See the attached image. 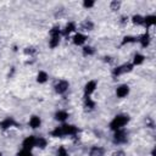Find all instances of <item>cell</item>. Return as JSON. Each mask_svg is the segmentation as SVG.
Listing matches in <instances>:
<instances>
[{
	"label": "cell",
	"instance_id": "6da1fadb",
	"mask_svg": "<svg viewBox=\"0 0 156 156\" xmlns=\"http://www.w3.org/2000/svg\"><path fill=\"white\" fill-rule=\"evenodd\" d=\"M78 133V128L73 124H62V126H58L56 127L55 129L51 130V136L54 138H62V136H66V135H76Z\"/></svg>",
	"mask_w": 156,
	"mask_h": 156
},
{
	"label": "cell",
	"instance_id": "7a4b0ae2",
	"mask_svg": "<svg viewBox=\"0 0 156 156\" xmlns=\"http://www.w3.org/2000/svg\"><path fill=\"white\" fill-rule=\"evenodd\" d=\"M129 119H130V117L128 116V115H126V113H119V115H116L113 118H112V121L110 122V124H108V127H110V129L111 130H118V129H121V128H124V126H127L128 123H129Z\"/></svg>",
	"mask_w": 156,
	"mask_h": 156
},
{
	"label": "cell",
	"instance_id": "3957f363",
	"mask_svg": "<svg viewBox=\"0 0 156 156\" xmlns=\"http://www.w3.org/2000/svg\"><path fill=\"white\" fill-rule=\"evenodd\" d=\"M127 140H128V130H126L124 128L115 130V134H113V138H112L113 144H117V145L126 144Z\"/></svg>",
	"mask_w": 156,
	"mask_h": 156
},
{
	"label": "cell",
	"instance_id": "277c9868",
	"mask_svg": "<svg viewBox=\"0 0 156 156\" xmlns=\"http://www.w3.org/2000/svg\"><path fill=\"white\" fill-rule=\"evenodd\" d=\"M133 68H134L133 63H129V62H128V63H123V65L117 66V67H115V68L112 69V76H113L115 78H117V77H119V76H122V74H126V73L132 72Z\"/></svg>",
	"mask_w": 156,
	"mask_h": 156
},
{
	"label": "cell",
	"instance_id": "5b68a950",
	"mask_svg": "<svg viewBox=\"0 0 156 156\" xmlns=\"http://www.w3.org/2000/svg\"><path fill=\"white\" fill-rule=\"evenodd\" d=\"M69 88V83L68 80L66 79H60L58 82H56V84L54 85V89H55V93L58 94V95H63Z\"/></svg>",
	"mask_w": 156,
	"mask_h": 156
},
{
	"label": "cell",
	"instance_id": "8992f818",
	"mask_svg": "<svg viewBox=\"0 0 156 156\" xmlns=\"http://www.w3.org/2000/svg\"><path fill=\"white\" fill-rule=\"evenodd\" d=\"M35 139H37V136H34V135L27 136V138L22 141V149L32 151V149L35 147Z\"/></svg>",
	"mask_w": 156,
	"mask_h": 156
},
{
	"label": "cell",
	"instance_id": "52a82bcc",
	"mask_svg": "<svg viewBox=\"0 0 156 156\" xmlns=\"http://www.w3.org/2000/svg\"><path fill=\"white\" fill-rule=\"evenodd\" d=\"M129 91H130L129 85H127V84H121V85L117 87V89H116V96L119 98V99L127 98L128 94H129Z\"/></svg>",
	"mask_w": 156,
	"mask_h": 156
},
{
	"label": "cell",
	"instance_id": "ba28073f",
	"mask_svg": "<svg viewBox=\"0 0 156 156\" xmlns=\"http://www.w3.org/2000/svg\"><path fill=\"white\" fill-rule=\"evenodd\" d=\"M15 126H17V123H16V121H15L12 117H6V118H4V119L0 122V128H1L2 130L10 129L11 127H15Z\"/></svg>",
	"mask_w": 156,
	"mask_h": 156
},
{
	"label": "cell",
	"instance_id": "9c48e42d",
	"mask_svg": "<svg viewBox=\"0 0 156 156\" xmlns=\"http://www.w3.org/2000/svg\"><path fill=\"white\" fill-rule=\"evenodd\" d=\"M96 87H98V83H96L95 80H89V82L84 85V96H90V95L95 91Z\"/></svg>",
	"mask_w": 156,
	"mask_h": 156
},
{
	"label": "cell",
	"instance_id": "30bf717a",
	"mask_svg": "<svg viewBox=\"0 0 156 156\" xmlns=\"http://www.w3.org/2000/svg\"><path fill=\"white\" fill-rule=\"evenodd\" d=\"M87 39H88V37L85 34H83V33H76L73 35V38H72V41H73L74 45L80 46V45H83L87 41Z\"/></svg>",
	"mask_w": 156,
	"mask_h": 156
},
{
	"label": "cell",
	"instance_id": "8fae6325",
	"mask_svg": "<svg viewBox=\"0 0 156 156\" xmlns=\"http://www.w3.org/2000/svg\"><path fill=\"white\" fill-rule=\"evenodd\" d=\"M138 41H139V44H140V46H141V48H147V46L150 45L151 37H150V34L146 32V33H144L143 35L138 37Z\"/></svg>",
	"mask_w": 156,
	"mask_h": 156
},
{
	"label": "cell",
	"instance_id": "7c38bea8",
	"mask_svg": "<svg viewBox=\"0 0 156 156\" xmlns=\"http://www.w3.org/2000/svg\"><path fill=\"white\" fill-rule=\"evenodd\" d=\"M54 117H55V119H56V121H58V122H62V123H63V122L69 117V115H68V112H67V111H65V110H58V111H56V112H55Z\"/></svg>",
	"mask_w": 156,
	"mask_h": 156
},
{
	"label": "cell",
	"instance_id": "4fadbf2b",
	"mask_svg": "<svg viewBox=\"0 0 156 156\" xmlns=\"http://www.w3.org/2000/svg\"><path fill=\"white\" fill-rule=\"evenodd\" d=\"M79 28H80L82 32H90V30L94 29V23H93L90 20H84V21L80 23Z\"/></svg>",
	"mask_w": 156,
	"mask_h": 156
},
{
	"label": "cell",
	"instance_id": "5bb4252c",
	"mask_svg": "<svg viewBox=\"0 0 156 156\" xmlns=\"http://www.w3.org/2000/svg\"><path fill=\"white\" fill-rule=\"evenodd\" d=\"M155 23H156V16H154V15H147V16L144 17V24H143L144 27L150 28V27L155 26Z\"/></svg>",
	"mask_w": 156,
	"mask_h": 156
},
{
	"label": "cell",
	"instance_id": "9a60e30c",
	"mask_svg": "<svg viewBox=\"0 0 156 156\" xmlns=\"http://www.w3.org/2000/svg\"><path fill=\"white\" fill-rule=\"evenodd\" d=\"M28 124H29V127H30L32 129H37V128L40 127V124H41V119H40V117H38V116H32V117L29 118Z\"/></svg>",
	"mask_w": 156,
	"mask_h": 156
},
{
	"label": "cell",
	"instance_id": "2e32d148",
	"mask_svg": "<svg viewBox=\"0 0 156 156\" xmlns=\"http://www.w3.org/2000/svg\"><path fill=\"white\" fill-rule=\"evenodd\" d=\"M76 29V23L74 22H68L66 26H65V28L63 29H61V33H62V35H69L73 30Z\"/></svg>",
	"mask_w": 156,
	"mask_h": 156
},
{
	"label": "cell",
	"instance_id": "e0dca14e",
	"mask_svg": "<svg viewBox=\"0 0 156 156\" xmlns=\"http://www.w3.org/2000/svg\"><path fill=\"white\" fill-rule=\"evenodd\" d=\"M105 155V149L101 146H93L89 151V156H104Z\"/></svg>",
	"mask_w": 156,
	"mask_h": 156
},
{
	"label": "cell",
	"instance_id": "ac0fdd59",
	"mask_svg": "<svg viewBox=\"0 0 156 156\" xmlns=\"http://www.w3.org/2000/svg\"><path fill=\"white\" fill-rule=\"evenodd\" d=\"M144 61H145V56L143 55V54H139V52H136L134 56H133V66H140V65H143L144 63Z\"/></svg>",
	"mask_w": 156,
	"mask_h": 156
},
{
	"label": "cell",
	"instance_id": "d6986e66",
	"mask_svg": "<svg viewBox=\"0 0 156 156\" xmlns=\"http://www.w3.org/2000/svg\"><path fill=\"white\" fill-rule=\"evenodd\" d=\"M48 79H49V74H48L45 71H39V72H38V74H37V82H38L39 84L46 83Z\"/></svg>",
	"mask_w": 156,
	"mask_h": 156
},
{
	"label": "cell",
	"instance_id": "ffe728a7",
	"mask_svg": "<svg viewBox=\"0 0 156 156\" xmlns=\"http://www.w3.org/2000/svg\"><path fill=\"white\" fill-rule=\"evenodd\" d=\"M60 40H61V35H50V39H49V46H50L51 49H55L56 46H58Z\"/></svg>",
	"mask_w": 156,
	"mask_h": 156
},
{
	"label": "cell",
	"instance_id": "44dd1931",
	"mask_svg": "<svg viewBox=\"0 0 156 156\" xmlns=\"http://www.w3.org/2000/svg\"><path fill=\"white\" fill-rule=\"evenodd\" d=\"M48 146V140L44 138V136H38L35 139V147H39V149H45Z\"/></svg>",
	"mask_w": 156,
	"mask_h": 156
},
{
	"label": "cell",
	"instance_id": "7402d4cb",
	"mask_svg": "<svg viewBox=\"0 0 156 156\" xmlns=\"http://www.w3.org/2000/svg\"><path fill=\"white\" fill-rule=\"evenodd\" d=\"M84 107L87 110H94L95 107V102L90 96H84Z\"/></svg>",
	"mask_w": 156,
	"mask_h": 156
},
{
	"label": "cell",
	"instance_id": "603a6c76",
	"mask_svg": "<svg viewBox=\"0 0 156 156\" xmlns=\"http://www.w3.org/2000/svg\"><path fill=\"white\" fill-rule=\"evenodd\" d=\"M132 22L135 26H143L144 24V17L141 15H134L132 17Z\"/></svg>",
	"mask_w": 156,
	"mask_h": 156
},
{
	"label": "cell",
	"instance_id": "cb8c5ba5",
	"mask_svg": "<svg viewBox=\"0 0 156 156\" xmlns=\"http://www.w3.org/2000/svg\"><path fill=\"white\" fill-rule=\"evenodd\" d=\"M138 41V38L136 37H133V35H126L121 43V45H126V44H130V43H135Z\"/></svg>",
	"mask_w": 156,
	"mask_h": 156
},
{
	"label": "cell",
	"instance_id": "d4e9b609",
	"mask_svg": "<svg viewBox=\"0 0 156 156\" xmlns=\"http://www.w3.org/2000/svg\"><path fill=\"white\" fill-rule=\"evenodd\" d=\"M83 55L84 56H91V55H94L95 54V49L93 48V46H83Z\"/></svg>",
	"mask_w": 156,
	"mask_h": 156
},
{
	"label": "cell",
	"instance_id": "484cf974",
	"mask_svg": "<svg viewBox=\"0 0 156 156\" xmlns=\"http://www.w3.org/2000/svg\"><path fill=\"white\" fill-rule=\"evenodd\" d=\"M119 7H121V1L112 0V1L110 2V9H111L112 11H117V10H119Z\"/></svg>",
	"mask_w": 156,
	"mask_h": 156
},
{
	"label": "cell",
	"instance_id": "4316f807",
	"mask_svg": "<svg viewBox=\"0 0 156 156\" xmlns=\"http://www.w3.org/2000/svg\"><path fill=\"white\" fill-rule=\"evenodd\" d=\"M56 155H57V156H68V152H67V150H66L65 146H58Z\"/></svg>",
	"mask_w": 156,
	"mask_h": 156
},
{
	"label": "cell",
	"instance_id": "83f0119b",
	"mask_svg": "<svg viewBox=\"0 0 156 156\" xmlns=\"http://www.w3.org/2000/svg\"><path fill=\"white\" fill-rule=\"evenodd\" d=\"M94 5H95V1H93V0H84L83 1V6L85 9H91V7H94Z\"/></svg>",
	"mask_w": 156,
	"mask_h": 156
},
{
	"label": "cell",
	"instance_id": "f1b7e54d",
	"mask_svg": "<svg viewBox=\"0 0 156 156\" xmlns=\"http://www.w3.org/2000/svg\"><path fill=\"white\" fill-rule=\"evenodd\" d=\"M17 156H33V154H32V151H29V150H24V149H22V150L18 152Z\"/></svg>",
	"mask_w": 156,
	"mask_h": 156
},
{
	"label": "cell",
	"instance_id": "f546056e",
	"mask_svg": "<svg viewBox=\"0 0 156 156\" xmlns=\"http://www.w3.org/2000/svg\"><path fill=\"white\" fill-rule=\"evenodd\" d=\"M35 51H37V50H35L34 48H32V46H30V48H26V49H24V54H26V55H29V56L34 55V54H35Z\"/></svg>",
	"mask_w": 156,
	"mask_h": 156
},
{
	"label": "cell",
	"instance_id": "4dcf8cb0",
	"mask_svg": "<svg viewBox=\"0 0 156 156\" xmlns=\"http://www.w3.org/2000/svg\"><path fill=\"white\" fill-rule=\"evenodd\" d=\"M111 156H127V155H126V152L123 150H116V151H113L111 154Z\"/></svg>",
	"mask_w": 156,
	"mask_h": 156
},
{
	"label": "cell",
	"instance_id": "1f68e13d",
	"mask_svg": "<svg viewBox=\"0 0 156 156\" xmlns=\"http://www.w3.org/2000/svg\"><path fill=\"white\" fill-rule=\"evenodd\" d=\"M128 20H129V18H128L127 16H122V17H121V23H122V24H124V23H127V22H128Z\"/></svg>",
	"mask_w": 156,
	"mask_h": 156
},
{
	"label": "cell",
	"instance_id": "d6a6232c",
	"mask_svg": "<svg viewBox=\"0 0 156 156\" xmlns=\"http://www.w3.org/2000/svg\"><path fill=\"white\" fill-rule=\"evenodd\" d=\"M156 155V151H155V147L152 149V151H151V156H155Z\"/></svg>",
	"mask_w": 156,
	"mask_h": 156
},
{
	"label": "cell",
	"instance_id": "836d02e7",
	"mask_svg": "<svg viewBox=\"0 0 156 156\" xmlns=\"http://www.w3.org/2000/svg\"><path fill=\"white\" fill-rule=\"evenodd\" d=\"M0 156H2V154H1V152H0Z\"/></svg>",
	"mask_w": 156,
	"mask_h": 156
}]
</instances>
